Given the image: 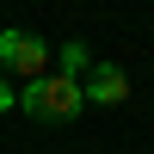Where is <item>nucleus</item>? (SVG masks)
<instances>
[{
    "instance_id": "20e7f679",
    "label": "nucleus",
    "mask_w": 154,
    "mask_h": 154,
    "mask_svg": "<svg viewBox=\"0 0 154 154\" xmlns=\"http://www.w3.org/2000/svg\"><path fill=\"white\" fill-rule=\"evenodd\" d=\"M86 68H93V49H86L80 37H74V43H62V49H56V74H68V80H80Z\"/></svg>"
},
{
    "instance_id": "f257e3e1",
    "label": "nucleus",
    "mask_w": 154,
    "mask_h": 154,
    "mask_svg": "<svg viewBox=\"0 0 154 154\" xmlns=\"http://www.w3.org/2000/svg\"><path fill=\"white\" fill-rule=\"evenodd\" d=\"M80 80H68V74H43V80H31L19 93V111L31 123H68V117H80Z\"/></svg>"
},
{
    "instance_id": "39448f33",
    "label": "nucleus",
    "mask_w": 154,
    "mask_h": 154,
    "mask_svg": "<svg viewBox=\"0 0 154 154\" xmlns=\"http://www.w3.org/2000/svg\"><path fill=\"white\" fill-rule=\"evenodd\" d=\"M12 105H19V93H12V80L0 74V111H12Z\"/></svg>"
},
{
    "instance_id": "7ed1b4c3",
    "label": "nucleus",
    "mask_w": 154,
    "mask_h": 154,
    "mask_svg": "<svg viewBox=\"0 0 154 154\" xmlns=\"http://www.w3.org/2000/svg\"><path fill=\"white\" fill-rule=\"evenodd\" d=\"M80 99L86 105H123V99H130V74H123L117 62H93L86 80H80Z\"/></svg>"
},
{
    "instance_id": "f03ea898",
    "label": "nucleus",
    "mask_w": 154,
    "mask_h": 154,
    "mask_svg": "<svg viewBox=\"0 0 154 154\" xmlns=\"http://www.w3.org/2000/svg\"><path fill=\"white\" fill-rule=\"evenodd\" d=\"M0 74H25V86L49 74V43L37 31H12L0 25Z\"/></svg>"
}]
</instances>
